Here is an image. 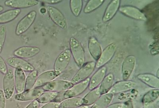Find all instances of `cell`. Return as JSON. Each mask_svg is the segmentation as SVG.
Instances as JSON below:
<instances>
[{
  "instance_id": "obj_1",
  "label": "cell",
  "mask_w": 159,
  "mask_h": 108,
  "mask_svg": "<svg viewBox=\"0 0 159 108\" xmlns=\"http://www.w3.org/2000/svg\"><path fill=\"white\" fill-rule=\"evenodd\" d=\"M70 48L71 53L75 62L80 67L84 65L85 56L84 49L79 41L73 37L70 39Z\"/></svg>"
},
{
  "instance_id": "obj_2",
  "label": "cell",
  "mask_w": 159,
  "mask_h": 108,
  "mask_svg": "<svg viewBox=\"0 0 159 108\" xmlns=\"http://www.w3.org/2000/svg\"><path fill=\"white\" fill-rule=\"evenodd\" d=\"M96 68V63L90 62L84 64L76 72L71 81V83L75 84L89 78Z\"/></svg>"
},
{
  "instance_id": "obj_3",
  "label": "cell",
  "mask_w": 159,
  "mask_h": 108,
  "mask_svg": "<svg viewBox=\"0 0 159 108\" xmlns=\"http://www.w3.org/2000/svg\"><path fill=\"white\" fill-rule=\"evenodd\" d=\"M3 88L6 99H11L13 95L15 89V75L12 69L8 70L4 77Z\"/></svg>"
},
{
  "instance_id": "obj_4",
  "label": "cell",
  "mask_w": 159,
  "mask_h": 108,
  "mask_svg": "<svg viewBox=\"0 0 159 108\" xmlns=\"http://www.w3.org/2000/svg\"><path fill=\"white\" fill-rule=\"evenodd\" d=\"M37 12L35 11L30 12L18 23L16 29V35H20L28 30L34 22Z\"/></svg>"
},
{
  "instance_id": "obj_5",
  "label": "cell",
  "mask_w": 159,
  "mask_h": 108,
  "mask_svg": "<svg viewBox=\"0 0 159 108\" xmlns=\"http://www.w3.org/2000/svg\"><path fill=\"white\" fill-rule=\"evenodd\" d=\"M73 84L71 82L62 80H53L42 87L45 92H63L69 90Z\"/></svg>"
},
{
  "instance_id": "obj_6",
  "label": "cell",
  "mask_w": 159,
  "mask_h": 108,
  "mask_svg": "<svg viewBox=\"0 0 159 108\" xmlns=\"http://www.w3.org/2000/svg\"><path fill=\"white\" fill-rule=\"evenodd\" d=\"M71 53L70 49L65 50L59 54L55 62L54 70L62 73L67 67L70 62Z\"/></svg>"
},
{
  "instance_id": "obj_7",
  "label": "cell",
  "mask_w": 159,
  "mask_h": 108,
  "mask_svg": "<svg viewBox=\"0 0 159 108\" xmlns=\"http://www.w3.org/2000/svg\"><path fill=\"white\" fill-rule=\"evenodd\" d=\"M89 78L82 82L74 84L69 90L65 91L63 94L65 99L69 98L77 97L84 92L89 87Z\"/></svg>"
},
{
  "instance_id": "obj_8",
  "label": "cell",
  "mask_w": 159,
  "mask_h": 108,
  "mask_svg": "<svg viewBox=\"0 0 159 108\" xmlns=\"http://www.w3.org/2000/svg\"><path fill=\"white\" fill-rule=\"evenodd\" d=\"M117 49V45L112 43L109 45L102 52L99 59L96 63V67L99 69L104 66L112 59Z\"/></svg>"
},
{
  "instance_id": "obj_9",
  "label": "cell",
  "mask_w": 159,
  "mask_h": 108,
  "mask_svg": "<svg viewBox=\"0 0 159 108\" xmlns=\"http://www.w3.org/2000/svg\"><path fill=\"white\" fill-rule=\"evenodd\" d=\"M45 91L42 87L33 88L16 95L15 98L21 101L37 100Z\"/></svg>"
},
{
  "instance_id": "obj_10",
  "label": "cell",
  "mask_w": 159,
  "mask_h": 108,
  "mask_svg": "<svg viewBox=\"0 0 159 108\" xmlns=\"http://www.w3.org/2000/svg\"><path fill=\"white\" fill-rule=\"evenodd\" d=\"M136 63V57L133 55H129L125 58L122 66V78L123 80H128L134 70Z\"/></svg>"
},
{
  "instance_id": "obj_11",
  "label": "cell",
  "mask_w": 159,
  "mask_h": 108,
  "mask_svg": "<svg viewBox=\"0 0 159 108\" xmlns=\"http://www.w3.org/2000/svg\"><path fill=\"white\" fill-rule=\"evenodd\" d=\"M47 11L50 17L56 25L62 29H66L67 27L66 18L59 10L54 7L48 6Z\"/></svg>"
},
{
  "instance_id": "obj_12",
  "label": "cell",
  "mask_w": 159,
  "mask_h": 108,
  "mask_svg": "<svg viewBox=\"0 0 159 108\" xmlns=\"http://www.w3.org/2000/svg\"><path fill=\"white\" fill-rule=\"evenodd\" d=\"M7 64L16 69H20L25 72H32L34 68L30 63L23 59L18 57H11L6 61Z\"/></svg>"
},
{
  "instance_id": "obj_13",
  "label": "cell",
  "mask_w": 159,
  "mask_h": 108,
  "mask_svg": "<svg viewBox=\"0 0 159 108\" xmlns=\"http://www.w3.org/2000/svg\"><path fill=\"white\" fill-rule=\"evenodd\" d=\"M119 11L123 15L135 20L146 21L147 18L140 10L134 7L124 6L119 8Z\"/></svg>"
},
{
  "instance_id": "obj_14",
  "label": "cell",
  "mask_w": 159,
  "mask_h": 108,
  "mask_svg": "<svg viewBox=\"0 0 159 108\" xmlns=\"http://www.w3.org/2000/svg\"><path fill=\"white\" fill-rule=\"evenodd\" d=\"M137 84L134 81L123 80L115 83L109 93L113 94L124 93L134 89L137 87Z\"/></svg>"
},
{
  "instance_id": "obj_15",
  "label": "cell",
  "mask_w": 159,
  "mask_h": 108,
  "mask_svg": "<svg viewBox=\"0 0 159 108\" xmlns=\"http://www.w3.org/2000/svg\"><path fill=\"white\" fill-rule=\"evenodd\" d=\"M40 49L38 47L24 46L16 50L13 54L17 57L27 59L32 57L38 55L40 52Z\"/></svg>"
},
{
  "instance_id": "obj_16",
  "label": "cell",
  "mask_w": 159,
  "mask_h": 108,
  "mask_svg": "<svg viewBox=\"0 0 159 108\" xmlns=\"http://www.w3.org/2000/svg\"><path fill=\"white\" fill-rule=\"evenodd\" d=\"M60 74L59 72L54 70L43 72L38 77L34 88L42 87L53 81Z\"/></svg>"
},
{
  "instance_id": "obj_17",
  "label": "cell",
  "mask_w": 159,
  "mask_h": 108,
  "mask_svg": "<svg viewBox=\"0 0 159 108\" xmlns=\"http://www.w3.org/2000/svg\"><path fill=\"white\" fill-rule=\"evenodd\" d=\"M107 68L105 66L99 68V69L89 79V88L90 90L98 87L102 81L106 76Z\"/></svg>"
},
{
  "instance_id": "obj_18",
  "label": "cell",
  "mask_w": 159,
  "mask_h": 108,
  "mask_svg": "<svg viewBox=\"0 0 159 108\" xmlns=\"http://www.w3.org/2000/svg\"><path fill=\"white\" fill-rule=\"evenodd\" d=\"M38 4L39 1L35 0H10L5 2V5L7 6L19 9L35 6Z\"/></svg>"
},
{
  "instance_id": "obj_19",
  "label": "cell",
  "mask_w": 159,
  "mask_h": 108,
  "mask_svg": "<svg viewBox=\"0 0 159 108\" xmlns=\"http://www.w3.org/2000/svg\"><path fill=\"white\" fill-rule=\"evenodd\" d=\"M15 90L18 94L22 93L25 90L26 77L23 70L20 69H16L14 73Z\"/></svg>"
},
{
  "instance_id": "obj_20",
  "label": "cell",
  "mask_w": 159,
  "mask_h": 108,
  "mask_svg": "<svg viewBox=\"0 0 159 108\" xmlns=\"http://www.w3.org/2000/svg\"><path fill=\"white\" fill-rule=\"evenodd\" d=\"M120 1L114 0L109 4L103 16V21L106 22L110 21L116 15L120 8Z\"/></svg>"
},
{
  "instance_id": "obj_21",
  "label": "cell",
  "mask_w": 159,
  "mask_h": 108,
  "mask_svg": "<svg viewBox=\"0 0 159 108\" xmlns=\"http://www.w3.org/2000/svg\"><path fill=\"white\" fill-rule=\"evenodd\" d=\"M137 77L147 86L154 89H159V79L157 76L151 74L144 73L139 74Z\"/></svg>"
},
{
  "instance_id": "obj_22",
  "label": "cell",
  "mask_w": 159,
  "mask_h": 108,
  "mask_svg": "<svg viewBox=\"0 0 159 108\" xmlns=\"http://www.w3.org/2000/svg\"><path fill=\"white\" fill-rule=\"evenodd\" d=\"M89 52L95 60L99 59L102 52L101 46L94 37H90L89 40Z\"/></svg>"
},
{
  "instance_id": "obj_23",
  "label": "cell",
  "mask_w": 159,
  "mask_h": 108,
  "mask_svg": "<svg viewBox=\"0 0 159 108\" xmlns=\"http://www.w3.org/2000/svg\"><path fill=\"white\" fill-rule=\"evenodd\" d=\"M115 84V78L113 73L106 75L99 87L101 94L108 93Z\"/></svg>"
},
{
  "instance_id": "obj_24",
  "label": "cell",
  "mask_w": 159,
  "mask_h": 108,
  "mask_svg": "<svg viewBox=\"0 0 159 108\" xmlns=\"http://www.w3.org/2000/svg\"><path fill=\"white\" fill-rule=\"evenodd\" d=\"M113 95L111 93L102 95L89 108H107L111 103L114 97Z\"/></svg>"
},
{
  "instance_id": "obj_25",
  "label": "cell",
  "mask_w": 159,
  "mask_h": 108,
  "mask_svg": "<svg viewBox=\"0 0 159 108\" xmlns=\"http://www.w3.org/2000/svg\"><path fill=\"white\" fill-rule=\"evenodd\" d=\"M101 96L99 88L91 90L84 97L82 98L83 105L91 106L97 101Z\"/></svg>"
},
{
  "instance_id": "obj_26",
  "label": "cell",
  "mask_w": 159,
  "mask_h": 108,
  "mask_svg": "<svg viewBox=\"0 0 159 108\" xmlns=\"http://www.w3.org/2000/svg\"><path fill=\"white\" fill-rule=\"evenodd\" d=\"M20 12V9H14L8 10L0 14V24L7 23L13 20Z\"/></svg>"
},
{
  "instance_id": "obj_27",
  "label": "cell",
  "mask_w": 159,
  "mask_h": 108,
  "mask_svg": "<svg viewBox=\"0 0 159 108\" xmlns=\"http://www.w3.org/2000/svg\"><path fill=\"white\" fill-rule=\"evenodd\" d=\"M159 89H154L147 92L143 96L142 101L144 108L155 102L159 98Z\"/></svg>"
},
{
  "instance_id": "obj_28",
  "label": "cell",
  "mask_w": 159,
  "mask_h": 108,
  "mask_svg": "<svg viewBox=\"0 0 159 108\" xmlns=\"http://www.w3.org/2000/svg\"><path fill=\"white\" fill-rule=\"evenodd\" d=\"M82 105H83V102L81 98H69L60 103L59 108H77Z\"/></svg>"
},
{
  "instance_id": "obj_29",
  "label": "cell",
  "mask_w": 159,
  "mask_h": 108,
  "mask_svg": "<svg viewBox=\"0 0 159 108\" xmlns=\"http://www.w3.org/2000/svg\"><path fill=\"white\" fill-rule=\"evenodd\" d=\"M58 92L46 91L39 96L37 99L39 103L47 104L53 101L58 95Z\"/></svg>"
},
{
  "instance_id": "obj_30",
  "label": "cell",
  "mask_w": 159,
  "mask_h": 108,
  "mask_svg": "<svg viewBox=\"0 0 159 108\" xmlns=\"http://www.w3.org/2000/svg\"><path fill=\"white\" fill-rule=\"evenodd\" d=\"M38 74V71L35 70L30 72L26 78L25 91L33 88L37 79Z\"/></svg>"
},
{
  "instance_id": "obj_31",
  "label": "cell",
  "mask_w": 159,
  "mask_h": 108,
  "mask_svg": "<svg viewBox=\"0 0 159 108\" xmlns=\"http://www.w3.org/2000/svg\"><path fill=\"white\" fill-rule=\"evenodd\" d=\"M104 2L103 0H91L88 2L84 10L85 13H89L100 7Z\"/></svg>"
},
{
  "instance_id": "obj_32",
  "label": "cell",
  "mask_w": 159,
  "mask_h": 108,
  "mask_svg": "<svg viewBox=\"0 0 159 108\" xmlns=\"http://www.w3.org/2000/svg\"><path fill=\"white\" fill-rule=\"evenodd\" d=\"M70 5L72 14L75 16H79L82 11L83 6V1L81 0H71L70 2Z\"/></svg>"
},
{
  "instance_id": "obj_33",
  "label": "cell",
  "mask_w": 159,
  "mask_h": 108,
  "mask_svg": "<svg viewBox=\"0 0 159 108\" xmlns=\"http://www.w3.org/2000/svg\"><path fill=\"white\" fill-rule=\"evenodd\" d=\"M6 35V27L5 25L0 27V54L2 52L5 44Z\"/></svg>"
},
{
  "instance_id": "obj_34",
  "label": "cell",
  "mask_w": 159,
  "mask_h": 108,
  "mask_svg": "<svg viewBox=\"0 0 159 108\" xmlns=\"http://www.w3.org/2000/svg\"><path fill=\"white\" fill-rule=\"evenodd\" d=\"M8 70L7 66L5 61L0 56V72L5 75L7 72Z\"/></svg>"
},
{
  "instance_id": "obj_35",
  "label": "cell",
  "mask_w": 159,
  "mask_h": 108,
  "mask_svg": "<svg viewBox=\"0 0 159 108\" xmlns=\"http://www.w3.org/2000/svg\"><path fill=\"white\" fill-rule=\"evenodd\" d=\"M6 99L3 91L0 89V108H5Z\"/></svg>"
},
{
  "instance_id": "obj_36",
  "label": "cell",
  "mask_w": 159,
  "mask_h": 108,
  "mask_svg": "<svg viewBox=\"0 0 159 108\" xmlns=\"http://www.w3.org/2000/svg\"><path fill=\"white\" fill-rule=\"evenodd\" d=\"M60 103L55 102H51L45 104L44 106L41 108H59Z\"/></svg>"
},
{
  "instance_id": "obj_37",
  "label": "cell",
  "mask_w": 159,
  "mask_h": 108,
  "mask_svg": "<svg viewBox=\"0 0 159 108\" xmlns=\"http://www.w3.org/2000/svg\"><path fill=\"white\" fill-rule=\"evenodd\" d=\"M40 103L37 100L33 101L25 108H39Z\"/></svg>"
},
{
  "instance_id": "obj_38",
  "label": "cell",
  "mask_w": 159,
  "mask_h": 108,
  "mask_svg": "<svg viewBox=\"0 0 159 108\" xmlns=\"http://www.w3.org/2000/svg\"><path fill=\"white\" fill-rule=\"evenodd\" d=\"M124 106V103L119 102L110 105L107 108H123Z\"/></svg>"
},
{
  "instance_id": "obj_39",
  "label": "cell",
  "mask_w": 159,
  "mask_h": 108,
  "mask_svg": "<svg viewBox=\"0 0 159 108\" xmlns=\"http://www.w3.org/2000/svg\"><path fill=\"white\" fill-rule=\"evenodd\" d=\"M123 108H134L133 101L131 100H129L125 102Z\"/></svg>"
},
{
  "instance_id": "obj_40",
  "label": "cell",
  "mask_w": 159,
  "mask_h": 108,
  "mask_svg": "<svg viewBox=\"0 0 159 108\" xmlns=\"http://www.w3.org/2000/svg\"><path fill=\"white\" fill-rule=\"evenodd\" d=\"M42 1L43 2L49 4H58L62 2L61 0H44V1Z\"/></svg>"
},
{
  "instance_id": "obj_41",
  "label": "cell",
  "mask_w": 159,
  "mask_h": 108,
  "mask_svg": "<svg viewBox=\"0 0 159 108\" xmlns=\"http://www.w3.org/2000/svg\"><path fill=\"white\" fill-rule=\"evenodd\" d=\"M47 11V10L44 8H42L40 10V12L42 14L45 13Z\"/></svg>"
},
{
  "instance_id": "obj_42",
  "label": "cell",
  "mask_w": 159,
  "mask_h": 108,
  "mask_svg": "<svg viewBox=\"0 0 159 108\" xmlns=\"http://www.w3.org/2000/svg\"><path fill=\"white\" fill-rule=\"evenodd\" d=\"M4 10V8L2 6H1L0 5V12H2V11H3V10Z\"/></svg>"
},
{
  "instance_id": "obj_43",
  "label": "cell",
  "mask_w": 159,
  "mask_h": 108,
  "mask_svg": "<svg viewBox=\"0 0 159 108\" xmlns=\"http://www.w3.org/2000/svg\"><path fill=\"white\" fill-rule=\"evenodd\" d=\"M158 73H159V69H158V70H157V77H158L159 78Z\"/></svg>"
},
{
  "instance_id": "obj_44",
  "label": "cell",
  "mask_w": 159,
  "mask_h": 108,
  "mask_svg": "<svg viewBox=\"0 0 159 108\" xmlns=\"http://www.w3.org/2000/svg\"><path fill=\"white\" fill-rule=\"evenodd\" d=\"M143 108H144V107H143Z\"/></svg>"
}]
</instances>
